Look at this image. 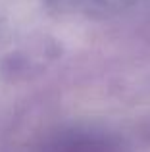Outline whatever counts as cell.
Segmentation results:
<instances>
[{
  "mask_svg": "<svg viewBox=\"0 0 150 152\" xmlns=\"http://www.w3.org/2000/svg\"><path fill=\"white\" fill-rule=\"evenodd\" d=\"M44 152H121V150L110 139L77 133V135L60 137L58 141L46 146Z\"/></svg>",
  "mask_w": 150,
  "mask_h": 152,
  "instance_id": "6da1fadb",
  "label": "cell"
}]
</instances>
